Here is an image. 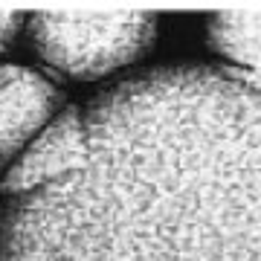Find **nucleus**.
<instances>
[{
	"mask_svg": "<svg viewBox=\"0 0 261 261\" xmlns=\"http://www.w3.org/2000/svg\"><path fill=\"white\" fill-rule=\"evenodd\" d=\"M82 122L73 166L3 197L0 261H261V79L157 67Z\"/></svg>",
	"mask_w": 261,
	"mask_h": 261,
	"instance_id": "f257e3e1",
	"label": "nucleus"
},
{
	"mask_svg": "<svg viewBox=\"0 0 261 261\" xmlns=\"http://www.w3.org/2000/svg\"><path fill=\"white\" fill-rule=\"evenodd\" d=\"M82 137H84L82 111L79 108H64L35 140L29 142V148L12 163L9 174L0 183L3 197L27 192V189L38 186V183L61 174L64 168H70L73 160L79 157V151H82Z\"/></svg>",
	"mask_w": 261,
	"mask_h": 261,
	"instance_id": "20e7f679",
	"label": "nucleus"
},
{
	"mask_svg": "<svg viewBox=\"0 0 261 261\" xmlns=\"http://www.w3.org/2000/svg\"><path fill=\"white\" fill-rule=\"evenodd\" d=\"M64 96L47 75L0 64V166L23 151L61 113Z\"/></svg>",
	"mask_w": 261,
	"mask_h": 261,
	"instance_id": "7ed1b4c3",
	"label": "nucleus"
},
{
	"mask_svg": "<svg viewBox=\"0 0 261 261\" xmlns=\"http://www.w3.org/2000/svg\"><path fill=\"white\" fill-rule=\"evenodd\" d=\"M38 56L75 79H99L137 61L154 44L148 12H38L29 20Z\"/></svg>",
	"mask_w": 261,
	"mask_h": 261,
	"instance_id": "f03ea898",
	"label": "nucleus"
},
{
	"mask_svg": "<svg viewBox=\"0 0 261 261\" xmlns=\"http://www.w3.org/2000/svg\"><path fill=\"white\" fill-rule=\"evenodd\" d=\"M20 20H23V18H20L18 12H0V53L9 47V41L15 38Z\"/></svg>",
	"mask_w": 261,
	"mask_h": 261,
	"instance_id": "423d86ee",
	"label": "nucleus"
},
{
	"mask_svg": "<svg viewBox=\"0 0 261 261\" xmlns=\"http://www.w3.org/2000/svg\"><path fill=\"white\" fill-rule=\"evenodd\" d=\"M206 32L215 53L261 79V12H218L209 18Z\"/></svg>",
	"mask_w": 261,
	"mask_h": 261,
	"instance_id": "39448f33",
	"label": "nucleus"
}]
</instances>
